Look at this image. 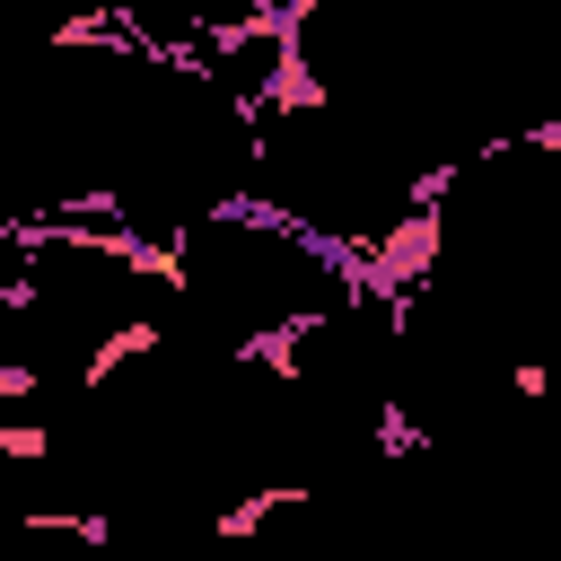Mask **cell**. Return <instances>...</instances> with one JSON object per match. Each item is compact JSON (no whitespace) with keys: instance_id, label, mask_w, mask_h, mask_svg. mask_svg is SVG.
I'll use <instances>...</instances> for the list:
<instances>
[{"instance_id":"obj_1","label":"cell","mask_w":561,"mask_h":561,"mask_svg":"<svg viewBox=\"0 0 561 561\" xmlns=\"http://www.w3.org/2000/svg\"><path fill=\"white\" fill-rule=\"evenodd\" d=\"M44 377H35V359H0V403H26Z\"/></svg>"}]
</instances>
